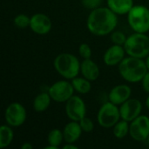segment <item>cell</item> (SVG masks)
Returning a JSON list of instances; mask_svg holds the SVG:
<instances>
[{
	"mask_svg": "<svg viewBox=\"0 0 149 149\" xmlns=\"http://www.w3.org/2000/svg\"><path fill=\"white\" fill-rule=\"evenodd\" d=\"M118 15L108 7H98L92 10L86 20L88 31L99 37L111 34L118 24Z\"/></svg>",
	"mask_w": 149,
	"mask_h": 149,
	"instance_id": "cell-1",
	"label": "cell"
},
{
	"mask_svg": "<svg viewBox=\"0 0 149 149\" xmlns=\"http://www.w3.org/2000/svg\"><path fill=\"white\" fill-rule=\"evenodd\" d=\"M118 66L121 78L129 83L141 82L143 77L148 72L146 61L143 58L131 56L126 57Z\"/></svg>",
	"mask_w": 149,
	"mask_h": 149,
	"instance_id": "cell-2",
	"label": "cell"
},
{
	"mask_svg": "<svg viewBox=\"0 0 149 149\" xmlns=\"http://www.w3.org/2000/svg\"><path fill=\"white\" fill-rule=\"evenodd\" d=\"M80 62L78 58L68 52L58 54L53 60V67L64 79L72 80L80 72Z\"/></svg>",
	"mask_w": 149,
	"mask_h": 149,
	"instance_id": "cell-3",
	"label": "cell"
},
{
	"mask_svg": "<svg viewBox=\"0 0 149 149\" xmlns=\"http://www.w3.org/2000/svg\"><path fill=\"white\" fill-rule=\"evenodd\" d=\"M128 56L146 58L149 55V37L146 33L134 32L123 45Z\"/></svg>",
	"mask_w": 149,
	"mask_h": 149,
	"instance_id": "cell-4",
	"label": "cell"
},
{
	"mask_svg": "<svg viewBox=\"0 0 149 149\" xmlns=\"http://www.w3.org/2000/svg\"><path fill=\"white\" fill-rule=\"evenodd\" d=\"M127 15V22L134 32L149 31V8L145 5H134Z\"/></svg>",
	"mask_w": 149,
	"mask_h": 149,
	"instance_id": "cell-5",
	"label": "cell"
},
{
	"mask_svg": "<svg viewBox=\"0 0 149 149\" xmlns=\"http://www.w3.org/2000/svg\"><path fill=\"white\" fill-rule=\"evenodd\" d=\"M120 119V107L109 100L100 107L97 114L98 123L104 128H112Z\"/></svg>",
	"mask_w": 149,
	"mask_h": 149,
	"instance_id": "cell-6",
	"label": "cell"
},
{
	"mask_svg": "<svg viewBox=\"0 0 149 149\" xmlns=\"http://www.w3.org/2000/svg\"><path fill=\"white\" fill-rule=\"evenodd\" d=\"M74 92L75 90L72 82L65 79L53 83L48 88V93L52 100L57 103H65L74 95Z\"/></svg>",
	"mask_w": 149,
	"mask_h": 149,
	"instance_id": "cell-7",
	"label": "cell"
},
{
	"mask_svg": "<svg viewBox=\"0 0 149 149\" xmlns=\"http://www.w3.org/2000/svg\"><path fill=\"white\" fill-rule=\"evenodd\" d=\"M27 118V113L24 107L19 102L10 103L5 109L4 120L7 125L12 127L22 126Z\"/></svg>",
	"mask_w": 149,
	"mask_h": 149,
	"instance_id": "cell-8",
	"label": "cell"
},
{
	"mask_svg": "<svg viewBox=\"0 0 149 149\" xmlns=\"http://www.w3.org/2000/svg\"><path fill=\"white\" fill-rule=\"evenodd\" d=\"M129 135L136 141H145L149 135V117L140 115L130 122Z\"/></svg>",
	"mask_w": 149,
	"mask_h": 149,
	"instance_id": "cell-9",
	"label": "cell"
},
{
	"mask_svg": "<svg viewBox=\"0 0 149 149\" xmlns=\"http://www.w3.org/2000/svg\"><path fill=\"white\" fill-rule=\"evenodd\" d=\"M65 114L70 120L79 121L86 115V106L78 95L72 96L65 102Z\"/></svg>",
	"mask_w": 149,
	"mask_h": 149,
	"instance_id": "cell-10",
	"label": "cell"
},
{
	"mask_svg": "<svg viewBox=\"0 0 149 149\" xmlns=\"http://www.w3.org/2000/svg\"><path fill=\"white\" fill-rule=\"evenodd\" d=\"M142 104L138 99L130 98L120 106V118L128 122L133 121L141 114Z\"/></svg>",
	"mask_w": 149,
	"mask_h": 149,
	"instance_id": "cell-11",
	"label": "cell"
},
{
	"mask_svg": "<svg viewBox=\"0 0 149 149\" xmlns=\"http://www.w3.org/2000/svg\"><path fill=\"white\" fill-rule=\"evenodd\" d=\"M52 20L46 14L36 13L31 17L30 28L38 35L48 34L52 30Z\"/></svg>",
	"mask_w": 149,
	"mask_h": 149,
	"instance_id": "cell-12",
	"label": "cell"
},
{
	"mask_svg": "<svg viewBox=\"0 0 149 149\" xmlns=\"http://www.w3.org/2000/svg\"><path fill=\"white\" fill-rule=\"evenodd\" d=\"M126 51L123 45H113L103 55V61L107 66L119 65L120 62L126 58Z\"/></svg>",
	"mask_w": 149,
	"mask_h": 149,
	"instance_id": "cell-13",
	"label": "cell"
},
{
	"mask_svg": "<svg viewBox=\"0 0 149 149\" xmlns=\"http://www.w3.org/2000/svg\"><path fill=\"white\" fill-rule=\"evenodd\" d=\"M132 89L129 86L120 84L113 86L108 93V100L117 106H120L122 103L131 98Z\"/></svg>",
	"mask_w": 149,
	"mask_h": 149,
	"instance_id": "cell-14",
	"label": "cell"
},
{
	"mask_svg": "<svg viewBox=\"0 0 149 149\" xmlns=\"http://www.w3.org/2000/svg\"><path fill=\"white\" fill-rule=\"evenodd\" d=\"M82 133L83 130L79 121L71 120L63 128L64 141L65 143H75L79 140Z\"/></svg>",
	"mask_w": 149,
	"mask_h": 149,
	"instance_id": "cell-15",
	"label": "cell"
},
{
	"mask_svg": "<svg viewBox=\"0 0 149 149\" xmlns=\"http://www.w3.org/2000/svg\"><path fill=\"white\" fill-rule=\"evenodd\" d=\"M80 72L84 78L93 82L100 76V67L91 58L83 59L80 64Z\"/></svg>",
	"mask_w": 149,
	"mask_h": 149,
	"instance_id": "cell-16",
	"label": "cell"
},
{
	"mask_svg": "<svg viewBox=\"0 0 149 149\" xmlns=\"http://www.w3.org/2000/svg\"><path fill=\"white\" fill-rule=\"evenodd\" d=\"M107 7L117 15H126L134 7V0H107Z\"/></svg>",
	"mask_w": 149,
	"mask_h": 149,
	"instance_id": "cell-17",
	"label": "cell"
},
{
	"mask_svg": "<svg viewBox=\"0 0 149 149\" xmlns=\"http://www.w3.org/2000/svg\"><path fill=\"white\" fill-rule=\"evenodd\" d=\"M52 98L50 96V94L45 92H42L40 93H38L33 100V103H32V107L34 109V111L38 112V113H43L45 111H46L50 105H51V101H52Z\"/></svg>",
	"mask_w": 149,
	"mask_h": 149,
	"instance_id": "cell-18",
	"label": "cell"
},
{
	"mask_svg": "<svg viewBox=\"0 0 149 149\" xmlns=\"http://www.w3.org/2000/svg\"><path fill=\"white\" fill-rule=\"evenodd\" d=\"M14 139V131L12 127L9 125H2L0 127V148H5L9 147Z\"/></svg>",
	"mask_w": 149,
	"mask_h": 149,
	"instance_id": "cell-19",
	"label": "cell"
},
{
	"mask_svg": "<svg viewBox=\"0 0 149 149\" xmlns=\"http://www.w3.org/2000/svg\"><path fill=\"white\" fill-rule=\"evenodd\" d=\"M75 92L80 94H87L92 89V84L90 80L86 78L76 77L71 80Z\"/></svg>",
	"mask_w": 149,
	"mask_h": 149,
	"instance_id": "cell-20",
	"label": "cell"
},
{
	"mask_svg": "<svg viewBox=\"0 0 149 149\" xmlns=\"http://www.w3.org/2000/svg\"><path fill=\"white\" fill-rule=\"evenodd\" d=\"M129 128H130V123L125 120L120 119L113 127V133L114 137L119 140L124 139L127 134H129Z\"/></svg>",
	"mask_w": 149,
	"mask_h": 149,
	"instance_id": "cell-21",
	"label": "cell"
},
{
	"mask_svg": "<svg viewBox=\"0 0 149 149\" xmlns=\"http://www.w3.org/2000/svg\"><path fill=\"white\" fill-rule=\"evenodd\" d=\"M63 141H65L63 131H61L58 128H54L49 132L47 135V143L49 145L54 146L57 148H58Z\"/></svg>",
	"mask_w": 149,
	"mask_h": 149,
	"instance_id": "cell-22",
	"label": "cell"
},
{
	"mask_svg": "<svg viewBox=\"0 0 149 149\" xmlns=\"http://www.w3.org/2000/svg\"><path fill=\"white\" fill-rule=\"evenodd\" d=\"M14 25L20 29H24L30 27L31 23V17H28L26 14H17L13 19Z\"/></svg>",
	"mask_w": 149,
	"mask_h": 149,
	"instance_id": "cell-23",
	"label": "cell"
},
{
	"mask_svg": "<svg viewBox=\"0 0 149 149\" xmlns=\"http://www.w3.org/2000/svg\"><path fill=\"white\" fill-rule=\"evenodd\" d=\"M127 35L121 31H113L111 33L110 39L113 45H124L127 41Z\"/></svg>",
	"mask_w": 149,
	"mask_h": 149,
	"instance_id": "cell-24",
	"label": "cell"
},
{
	"mask_svg": "<svg viewBox=\"0 0 149 149\" xmlns=\"http://www.w3.org/2000/svg\"><path fill=\"white\" fill-rule=\"evenodd\" d=\"M79 123L83 132H85V133H91L94 129V123H93V121L90 118H88L86 116H85L83 119H81L79 121Z\"/></svg>",
	"mask_w": 149,
	"mask_h": 149,
	"instance_id": "cell-25",
	"label": "cell"
},
{
	"mask_svg": "<svg viewBox=\"0 0 149 149\" xmlns=\"http://www.w3.org/2000/svg\"><path fill=\"white\" fill-rule=\"evenodd\" d=\"M79 53L80 57L83 59L91 58V57H92V49H91V47H90V45L88 44L83 43L79 47Z\"/></svg>",
	"mask_w": 149,
	"mask_h": 149,
	"instance_id": "cell-26",
	"label": "cell"
},
{
	"mask_svg": "<svg viewBox=\"0 0 149 149\" xmlns=\"http://www.w3.org/2000/svg\"><path fill=\"white\" fill-rule=\"evenodd\" d=\"M103 0H81L82 5L88 10H94L100 6Z\"/></svg>",
	"mask_w": 149,
	"mask_h": 149,
	"instance_id": "cell-27",
	"label": "cell"
},
{
	"mask_svg": "<svg viewBox=\"0 0 149 149\" xmlns=\"http://www.w3.org/2000/svg\"><path fill=\"white\" fill-rule=\"evenodd\" d=\"M141 86L145 93L149 94V71L145 74L141 80Z\"/></svg>",
	"mask_w": 149,
	"mask_h": 149,
	"instance_id": "cell-28",
	"label": "cell"
},
{
	"mask_svg": "<svg viewBox=\"0 0 149 149\" xmlns=\"http://www.w3.org/2000/svg\"><path fill=\"white\" fill-rule=\"evenodd\" d=\"M64 149H78V146L75 145V143H65L63 146Z\"/></svg>",
	"mask_w": 149,
	"mask_h": 149,
	"instance_id": "cell-29",
	"label": "cell"
},
{
	"mask_svg": "<svg viewBox=\"0 0 149 149\" xmlns=\"http://www.w3.org/2000/svg\"><path fill=\"white\" fill-rule=\"evenodd\" d=\"M32 148H33V146L30 142H24L21 146L22 149H32Z\"/></svg>",
	"mask_w": 149,
	"mask_h": 149,
	"instance_id": "cell-30",
	"label": "cell"
},
{
	"mask_svg": "<svg viewBox=\"0 0 149 149\" xmlns=\"http://www.w3.org/2000/svg\"><path fill=\"white\" fill-rule=\"evenodd\" d=\"M146 65H147V67H148V71H149V55L146 58Z\"/></svg>",
	"mask_w": 149,
	"mask_h": 149,
	"instance_id": "cell-31",
	"label": "cell"
},
{
	"mask_svg": "<svg viewBox=\"0 0 149 149\" xmlns=\"http://www.w3.org/2000/svg\"><path fill=\"white\" fill-rule=\"evenodd\" d=\"M146 107L149 110V94L148 96V98H147V100H146Z\"/></svg>",
	"mask_w": 149,
	"mask_h": 149,
	"instance_id": "cell-32",
	"label": "cell"
},
{
	"mask_svg": "<svg viewBox=\"0 0 149 149\" xmlns=\"http://www.w3.org/2000/svg\"><path fill=\"white\" fill-rule=\"evenodd\" d=\"M147 142H148V144L149 145V135H148V139H147Z\"/></svg>",
	"mask_w": 149,
	"mask_h": 149,
	"instance_id": "cell-33",
	"label": "cell"
}]
</instances>
